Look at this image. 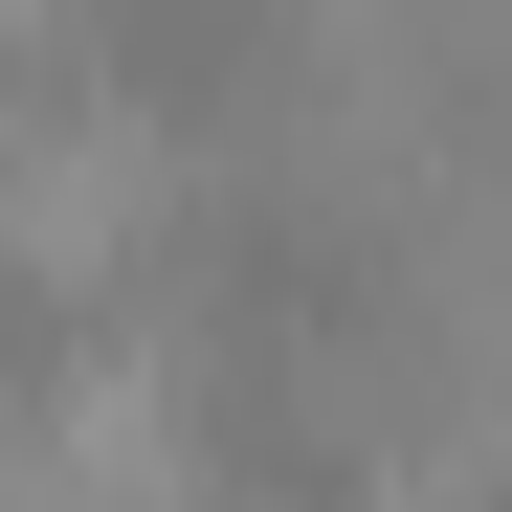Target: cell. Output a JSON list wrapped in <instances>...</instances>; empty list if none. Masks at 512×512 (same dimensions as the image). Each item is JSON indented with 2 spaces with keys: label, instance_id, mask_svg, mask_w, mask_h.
Instances as JSON below:
<instances>
[{
  "label": "cell",
  "instance_id": "cell-1",
  "mask_svg": "<svg viewBox=\"0 0 512 512\" xmlns=\"http://www.w3.org/2000/svg\"><path fill=\"white\" fill-rule=\"evenodd\" d=\"M179 179H201V156L156 134V112L112 90V67H67V90H45L23 134H0V245H23L45 290H112L134 245L179 223Z\"/></svg>",
  "mask_w": 512,
  "mask_h": 512
},
{
  "label": "cell",
  "instance_id": "cell-2",
  "mask_svg": "<svg viewBox=\"0 0 512 512\" xmlns=\"http://www.w3.org/2000/svg\"><path fill=\"white\" fill-rule=\"evenodd\" d=\"M0 512H90V468H67L45 423H0Z\"/></svg>",
  "mask_w": 512,
  "mask_h": 512
},
{
  "label": "cell",
  "instance_id": "cell-3",
  "mask_svg": "<svg viewBox=\"0 0 512 512\" xmlns=\"http://www.w3.org/2000/svg\"><path fill=\"white\" fill-rule=\"evenodd\" d=\"M490 90H512V45H490Z\"/></svg>",
  "mask_w": 512,
  "mask_h": 512
}]
</instances>
